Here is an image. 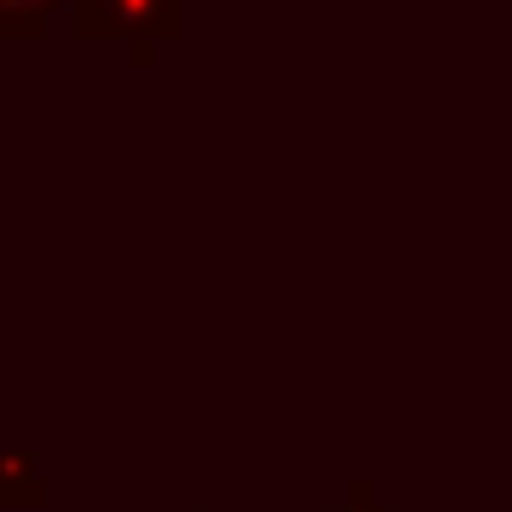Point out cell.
I'll list each match as a JSON object with an SVG mask.
<instances>
[{"instance_id": "6da1fadb", "label": "cell", "mask_w": 512, "mask_h": 512, "mask_svg": "<svg viewBox=\"0 0 512 512\" xmlns=\"http://www.w3.org/2000/svg\"><path fill=\"white\" fill-rule=\"evenodd\" d=\"M85 31H175L181 25V0H79Z\"/></svg>"}, {"instance_id": "7a4b0ae2", "label": "cell", "mask_w": 512, "mask_h": 512, "mask_svg": "<svg viewBox=\"0 0 512 512\" xmlns=\"http://www.w3.org/2000/svg\"><path fill=\"white\" fill-rule=\"evenodd\" d=\"M61 7V0H0V31L13 37H37L49 25V13Z\"/></svg>"}]
</instances>
